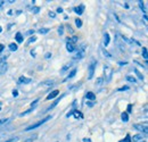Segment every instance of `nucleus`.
<instances>
[{
    "mask_svg": "<svg viewBox=\"0 0 148 142\" xmlns=\"http://www.w3.org/2000/svg\"><path fill=\"white\" fill-rule=\"evenodd\" d=\"M51 118V116H47L46 118H43L42 121H39V122H37V123H34V124L30 125V126H27L26 128H25V131L26 132H29V131H32V130H34V128H37V127H39V126H41L42 124H45L47 121H49Z\"/></svg>",
    "mask_w": 148,
    "mask_h": 142,
    "instance_id": "1",
    "label": "nucleus"
},
{
    "mask_svg": "<svg viewBox=\"0 0 148 142\" xmlns=\"http://www.w3.org/2000/svg\"><path fill=\"white\" fill-rule=\"evenodd\" d=\"M96 66H97V61L92 59L91 60V63H90V65H89V73H88V80H91L93 76V74H95V70H96Z\"/></svg>",
    "mask_w": 148,
    "mask_h": 142,
    "instance_id": "2",
    "label": "nucleus"
},
{
    "mask_svg": "<svg viewBox=\"0 0 148 142\" xmlns=\"http://www.w3.org/2000/svg\"><path fill=\"white\" fill-rule=\"evenodd\" d=\"M104 72H105V76H106V82H110L112 80V75H113V70L108 65L104 66Z\"/></svg>",
    "mask_w": 148,
    "mask_h": 142,
    "instance_id": "3",
    "label": "nucleus"
},
{
    "mask_svg": "<svg viewBox=\"0 0 148 142\" xmlns=\"http://www.w3.org/2000/svg\"><path fill=\"white\" fill-rule=\"evenodd\" d=\"M84 48H86V44H82L81 48L79 49V51L75 53V56H74L75 59H82L84 57V50H86Z\"/></svg>",
    "mask_w": 148,
    "mask_h": 142,
    "instance_id": "4",
    "label": "nucleus"
},
{
    "mask_svg": "<svg viewBox=\"0 0 148 142\" xmlns=\"http://www.w3.org/2000/svg\"><path fill=\"white\" fill-rule=\"evenodd\" d=\"M133 127L137 130V131H140V132H144L145 134L148 133V128H147V125H143V124H134Z\"/></svg>",
    "mask_w": 148,
    "mask_h": 142,
    "instance_id": "5",
    "label": "nucleus"
},
{
    "mask_svg": "<svg viewBox=\"0 0 148 142\" xmlns=\"http://www.w3.org/2000/svg\"><path fill=\"white\" fill-rule=\"evenodd\" d=\"M115 40H116V46L119 47V49H120L122 53H124V51H125V47L123 46V43H122V40H120V39H119V36H115Z\"/></svg>",
    "mask_w": 148,
    "mask_h": 142,
    "instance_id": "6",
    "label": "nucleus"
},
{
    "mask_svg": "<svg viewBox=\"0 0 148 142\" xmlns=\"http://www.w3.org/2000/svg\"><path fill=\"white\" fill-rule=\"evenodd\" d=\"M54 83H55L54 80H47V81H42L40 83V85H42V87H53Z\"/></svg>",
    "mask_w": 148,
    "mask_h": 142,
    "instance_id": "7",
    "label": "nucleus"
},
{
    "mask_svg": "<svg viewBox=\"0 0 148 142\" xmlns=\"http://www.w3.org/2000/svg\"><path fill=\"white\" fill-rule=\"evenodd\" d=\"M83 10H84V6L83 5H80L77 7H74V12L77 14V15H82L83 14Z\"/></svg>",
    "mask_w": 148,
    "mask_h": 142,
    "instance_id": "8",
    "label": "nucleus"
},
{
    "mask_svg": "<svg viewBox=\"0 0 148 142\" xmlns=\"http://www.w3.org/2000/svg\"><path fill=\"white\" fill-rule=\"evenodd\" d=\"M66 49H67V51L69 53H73L74 50H75V46H74L73 43H71L70 41L66 43Z\"/></svg>",
    "mask_w": 148,
    "mask_h": 142,
    "instance_id": "9",
    "label": "nucleus"
},
{
    "mask_svg": "<svg viewBox=\"0 0 148 142\" xmlns=\"http://www.w3.org/2000/svg\"><path fill=\"white\" fill-rule=\"evenodd\" d=\"M18 82H19V83L27 84V83H30V82H31V79H27V77H25V76H19Z\"/></svg>",
    "mask_w": 148,
    "mask_h": 142,
    "instance_id": "10",
    "label": "nucleus"
},
{
    "mask_svg": "<svg viewBox=\"0 0 148 142\" xmlns=\"http://www.w3.org/2000/svg\"><path fill=\"white\" fill-rule=\"evenodd\" d=\"M58 94H59V91H58V90H54V91H53V92H51V93H50V94H49V96L47 97V100L54 99V98H56V97H57Z\"/></svg>",
    "mask_w": 148,
    "mask_h": 142,
    "instance_id": "11",
    "label": "nucleus"
},
{
    "mask_svg": "<svg viewBox=\"0 0 148 142\" xmlns=\"http://www.w3.org/2000/svg\"><path fill=\"white\" fill-rule=\"evenodd\" d=\"M143 138H144V137H143V134H136V135H133V137H132V139H131V140H132L133 142H139L140 140H143Z\"/></svg>",
    "mask_w": 148,
    "mask_h": 142,
    "instance_id": "12",
    "label": "nucleus"
},
{
    "mask_svg": "<svg viewBox=\"0 0 148 142\" xmlns=\"http://www.w3.org/2000/svg\"><path fill=\"white\" fill-rule=\"evenodd\" d=\"M110 44V34L108 33H105L104 34V46L107 47Z\"/></svg>",
    "mask_w": 148,
    "mask_h": 142,
    "instance_id": "13",
    "label": "nucleus"
},
{
    "mask_svg": "<svg viewBox=\"0 0 148 142\" xmlns=\"http://www.w3.org/2000/svg\"><path fill=\"white\" fill-rule=\"evenodd\" d=\"M86 97H87V99H88V100H95V99H96V96H95V93H93V92H87Z\"/></svg>",
    "mask_w": 148,
    "mask_h": 142,
    "instance_id": "14",
    "label": "nucleus"
},
{
    "mask_svg": "<svg viewBox=\"0 0 148 142\" xmlns=\"http://www.w3.org/2000/svg\"><path fill=\"white\" fill-rule=\"evenodd\" d=\"M15 40H16L18 43H22V42H23V36H22V33H21V32H17V33H16Z\"/></svg>",
    "mask_w": 148,
    "mask_h": 142,
    "instance_id": "15",
    "label": "nucleus"
},
{
    "mask_svg": "<svg viewBox=\"0 0 148 142\" xmlns=\"http://www.w3.org/2000/svg\"><path fill=\"white\" fill-rule=\"evenodd\" d=\"M8 48H9V50H10V51H16V50L18 49V47H17V44H16V43H10V44L8 46Z\"/></svg>",
    "mask_w": 148,
    "mask_h": 142,
    "instance_id": "16",
    "label": "nucleus"
},
{
    "mask_svg": "<svg viewBox=\"0 0 148 142\" xmlns=\"http://www.w3.org/2000/svg\"><path fill=\"white\" fill-rule=\"evenodd\" d=\"M103 83H104V77H101V76H100V77H98V79H97V81H96V85H97V87H101V85H103Z\"/></svg>",
    "mask_w": 148,
    "mask_h": 142,
    "instance_id": "17",
    "label": "nucleus"
},
{
    "mask_svg": "<svg viewBox=\"0 0 148 142\" xmlns=\"http://www.w3.org/2000/svg\"><path fill=\"white\" fill-rule=\"evenodd\" d=\"M121 118H122V121L125 123V122H128L129 121V115H128V113H123L122 115H121Z\"/></svg>",
    "mask_w": 148,
    "mask_h": 142,
    "instance_id": "18",
    "label": "nucleus"
},
{
    "mask_svg": "<svg viewBox=\"0 0 148 142\" xmlns=\"http://www.w3.org/2000/svg\"><path fill=\"white\" fill-rule=\"evenodd\" d=\"M7 68H8L7 63H6V64H3V65H1V66H0V75H1V74H3L5 72L7 71Z\"/></svg>",
    "mask_w": 148,
    "mask_h": 142,
    "instance_id": "19",
    "label": "nucleus"
},
{
    "mask_svg": "<svg viewBox=\"0 0 148 142\" xmlns=\"http://www.w3.org/2000/svg\"><path fill=\"white\" fill-rule=\"evenodd\" d=\"M71 66H72V64H71V63H69V64H65V65H64V67L60 70V73H64V72H66L67 70H69V68H70V67H71Z\"/></svg>",
    "mask_w": 148,
    "mask_h": 142,
    "instance_id": "20",
    "label": "nucleus"
},
{
    "mask_svg": "<svg viewBox=\"0 0 148 142\" xmlns=\"http://www.w3.org/2000/svg\"><path fill=\"white\" fill-rule=\"evenodd\" d=\"M72 114L74 115V117H75V118H82V117H83V116H82V114H81L79 110H75V111L72 113Z\"/></svg>",
    "mask_w": 148,
    "mask_h": 142,
    "instance_id": "21",
    "label": "nucleus"
},
{
    "mask_svg": "<svg viewBox=\"0 0 148 142\" xmlns=\"http://www.w3.org/2000/svg\"><path fill=\"white\" fill-rule=\"evenodd\" d=\"M63 97H64V94H63V96H60V97H59V98H57V100H56L55 102H54V104H53V105H51V106L49 107V108H48V110H50V109H51V108H54V107L56 106V105H57V104H58V102H59V101H60V99H62V98H63Z\"/></svg>",
    "mask_w": 148,
    "mask_h": 142,
    "instance_id": "22",
    "label": "nucleus"
},
{
    "mask_svg": "<svg viewBox=\"0 0 148 142\" xmlns=\"http://www.w3.org/2000/svg\"><path fill=\"white\" fill-rule=\"evenodd\" d=\"M75 74H76V68H74L71 71V73L69 74V76H67V79H73L74 76H75Z\"/></svg>",
    "mask_w": 148,
    "mask_h": 142,
    "instance_id": "23",
    "label": "nucleus"
},
{
    "mask_svg": "<svg viewBox=\"0 0 148 142\" xmlns=\"http://www.w3.org/2000/svg\"><path fill=\"white\" fill-rule=\"evenodd\" d=\"M6 60H7V56H1L0 57V66L6 64Z\"/></svg>",
    "mask_w": 148,
    "mask_h": 142,
    "instance_id": "24",
    "label": "nucleus"
},
{
    "mask_svg": "<svg viewBox=\"0 0 148 142\" xmlns=\"http://www.w3.org/2000/svg\"><path fill=\"white\" fill-rule=\"evenodd\" d=\"M143 57H144V58H145V59H146V60H147V59H148L147 48H145V47H144V48H143Z\"/></svg>",
    "mask_w": 148,
    "mask_h": 142,
    "instance_id": "25",
    "label": "nucleus"
},
{
    "mask_svg": "<svg viewBox=\"0 0 148 142\" xmlns=\"http://www.w3.org/2000/svg\"><path fill=\"white\" fill-rule=\"evenodd\" d=\"M134 73H136V74H137V76H138V77H139V79H140V80H144V75H143V74H141V73H140V72L138 71V70H137V68H134Z\"/></svg>",
    "mask_w": 148,
    "mask_h": 142,
    "instance_id": "26",
    "label": "nucleus"
},
{
    "mask_svg": "<svg viewBox=\"0 0 148 142\" xmlns=\"http://www.w3.org/2000/svg\"><path fill=\"white\" fill-rule=\"evenodd\" d=\"M101 51H103V53H104V56L105 57H107V58H112V55L107 50H105V49H101Z\"/></svg>",
    "mask_w": 148,
    "mask_h": 142,
    "instance_id": "27",
    "label": "nucleus"
},
{
    "mask_svg": "<svg viewBox=\"0 0 148 142\" xmlns=\"http://www.w3.org/2000/svg\"><path fill=\"white\" fill-rule=\"evenodd\" d=\"M139 7H140V8L143 9V12L146 14V12H147V10H146V8H145V5H144V2H143V1H139Z\"/></svg>",
    "mask_w": 148,
    "mask_h": 142,
    "instance_id": "28",
    "label": "nucleus"
},
{
    "mask_svg": "<svg viewBox=\"0 0 148 142\" xmlns=\"http://www.w3.org/2000/svg\"><path fill=\"white\" fill-rule=\"evenodd\" d=\"M75 24H76V26L80 29V27L82 26V20H81V19H79V18H76V19H75Z\"/></svg>",
    "mask_w": 148,
    "mask_h": 142,
    "instance_id": "29",
    "label": "nucleus"
},
{
    "mask_svg": "<svg viewBox=\"0 0 148 142\" xmlns=\"http://www.w3.org/2000/svg\"><path fill=\"white\" fill-rule=\"evenodd\" d=\"M127 81L132 82V83H136V79H134L133 76H130V75H128V76H127Z\"/></svg>",
    "mask_w": 148,
    "mask_h": 142,
    "instance_id": "30",
    "label": "nucleus"
},
{
    "mask_svg": "<svg viewBox=\"0 0 148 142\" xmlns=\"http://www.w3.org/2000/svg\"><path fill=\"white\" fill-rule=\"evenodd\" d=\"M39 32H40L41 34H47V33L49 32V29H40Z\"/></svg>",
    "mask_w": 148,
    "mask_h": 142,
    "instance_id": "31",
    "label": "nucleus"
},
{
    "mask_svg": "<svg viewBox=\"0 0 148 142\" xmlns=\"http://www.w3.org/2000/svg\"><path fill=\"white\" fill-rule=\"evenodd\" d=\"M37 134H34V135H33V137H31V138H29V139H27V140H25V141L24 142H33L34 141V139H37Z\"/></svg>",
    "mask_w": 148,
    "mask_h": 142,
    "instance_id": "32",
    "label": "nucleus"
},
{
    "mask_svg": "<svg viewBox=\"0 0 148 142\" xmlns=\"http://www.w3.org/2000/svg\"><path fill=\"white\" fill-rule=\"evenodd\" d=\"M63 33H64V26L62 25V26L58 27V34L59 36H63Z\"/></svg>",
    "mask_w": 148,
    "mask_h": 142,
    "instance_id": "33",
    "label": "nucleus"
},
{
    "mask_svg": "<svg viewBox=\"0 0 148 142\" xmlns=\"http://www.w3.org/2000/svg\"><path fill=\"white\" fill-rule=\"evenodd\" d=\"M36 41H37V36H32V38L29 39V43H33V42H36Z\"/></svg>",
    "mask_w": 148,
    "mask_h": 142,
    "instance_id": "34",
    "label": "nucleus"
},
{
    "mask_svg": "<svg viewBox=\"0 0 148 142\" xmlns=\"http://www.w3.org/2000/svg\"><path fill=\"white\" fill-rule=\"evenodd\" d=\"M32 12H33V14H38L40 12V8L39 7H33L32 8Z\"/></svg>",
    "mask_w": 148,
    "mask_h": 142,
    "instance_id": "35",
    "label": "nucleus"
},
{
    "mask_svg": "<svg viewBox=\"0 0 148 142\" xmlns=\"http://www.w3.org/2000/svg\"><path fill=\"white\" fill-rule=\"evenodd\" d=\"M32 110H33V108H30L29 110H26V111H24V113H22V114H21L19 116H24V115H26V114H29V113H31Z\"/></svg>",
    "mask_w": 148,
    "mask_h": 142,
    "instance_id": "36",
    "label": "nucleus"
},
{
    "mask_svg": "<svg viewBox=\"0 0 148 142\" xmlns=\"http://www.w3.org/2000/svg\"><path fill=\"white\" fill-rule=\"evenodd\" d=\"M18 141V138H12V139H9V140H7V141L5 142H16Z\"/></svg>",
    "mask_w": 148,
    "mask_h": 142,
    "instance_id": "37",
    "label": "nucleus"
},
{
    "mask_svg": "<svg viewBox=\"0 0 148 142\" xmlns=\"http://www.w3.org/2000/svg\"><path fill=\"white\" fill-rule=\"evenodd\" d=\"M49 17H51V18H55L56 17V13H54V12H49Z\"/></svg>",
    "mask_w": 148,
    "mask_h": 142,
    "instance_id": "38",
    "label": "nucleus"
},
{
    "mask_svg": "<svg viewBox=\"0 0 148 142\" xmlns=\"http://www.w3.org/2000/svg\"><path fill=\"white\" fill-rule=\"evenodd\" d=\"M6 122H8V118H2V119H0V125L5 124Z\"/></svg>",
    "mask_w": 148,
    "mask_h": 142,
    "instance_id": "39",
    "label": "nucleus"
},
{
    "mask_svg": "<svg viewBox=\"0 0 148 142\" xmlns=\"http://www.w3.org/2000/svg\"><path fill=\"white\" fill-rule=\"evenodd\" d=\"M13 96L16 98V97L18 96V91H17V90H14V91H13Z\"/></svg>",
    "mask_w": 148,
    "mask_h": 142,
    "instance_id": "40",
    "label": "nucleus"
},
{
    "mask_svg": "<svg viewBox=\"0 0 148 142\" xmlns=\"http://www.w3.org/2000/svg\"><path fill=\"white\" fill-rule=\"evenodd\" d=\"M50 57H51V53H46V56H45V58H47V59H49Z\"/></svg>",
    "mask_w": 148,
    "mask_h": 142,
    "instance_id": "41",
    "label": "nucleus"
},
{
    "mask_svg": "<svg viewBox=\"0 0 148 142\" xmlns=\"http://www.w3.org/2000/svg\"><path fill=\"white\" fill-rule=\"evenodd\" d=\"M124 142H131V140H130V135H129V134L127 135V138H125V140H124Z\"/></svg>",
    "mask_w": 148,
    "mask_h": 142,
    "instance_id": "42",
    "label": "nucleus"
},
{
    "mask_svg": "<svg viewBox=\"0 0 148 142\" xmlns=\"http://www.w3.org/2000/svg\"><path fill=\"white\" fill-rule=\"evenodd\" d=\"M128 89H129V87H123V88L119 89V91H124V90H128Z\"/></svg>",
    "mask_w": 148,
    "mask_h": 142,
    "instance_id": "43",
    "label": "nucleus"
},
{
    "mask_svg": "<svg viewBox=\"0 0 148 142\" xmlns=\"http://www.w3.org/2000/svg\"><path fill=\"white\" fill-rule=\"evenodd\" d=\"M57 13H63V8L58 7V8H57Z\"/></svg>",
    "mask_w": 148,
    "mask_h": 142,
    "instance_id": "44",
    "label": "nucleus"
},
{
    "mask_svg": "<svg viewBox=\"0 0 148 142\" xmlns=\"http://www.w3.org/2000/svg\"><path fill=\"white\" fill-rule=\"evenodd\" d=\"M3 44H0V53H2V50H3Z\"/></svg>",
    "mask_w": 148,
    "mask_h": 142,
    "instance_id": "45",
    "label": "nucleus"
},
{
    "mask_svg": "<svg viewBox=\"0 0 148 142\" xmlns=\"http://www.w3.org/2000/svg\"><path fill=\"white\" fill-rule=\"evenodd\" d=\"M83 142H91L90 139H83Z\"/></svg>",
    "mask_w": 148,
    "mask_h": 142,
    "instance_id": "46",
    "label": "nucleus"
},
{
    "mask_svg": "<svg viewBox=\"0 0 148 142\" xmlns=\"http://www.w3.org/2000/svg\"><path fill=\"white\" fill-rule=\"evenodd\" d=\"M131 108H132V106H131V105H129V106H128V111H131Z\"/></svg>",
    "mask_w": 148,
    "mask_h": 142,
    "instance_id": "47",
    "label": "nucleus"
},
{
    "mask_svg": "<svg viewBox=\"0 0 148 142\" xmlns=\"http://www.w3.org/2000/svg\"><path fill=\"white\" fill-rule=\"evenodd\" d=\"M144 19H145V22H147V15H146V14L144 15Z\"/></svg>",
    "mask_w": 148,
    "mask_h": 142,
    "instance_id": "48",
    "label": "nucleus"
},
{
    "mask_svg": "<svg viewBox=\"0 0 148 142\" xmlns=\"http://www.w3.org/2000/svg\"><path fill=\"white\" fill-rule=\"evenodd\" d=\"M27 33H29V34H32V33H34V31H32V30H30V31H29Z\"/></svg>",
    "mask_w": 148,
    "mask_h": 142,
    "instance_id": "49",
    "label": "nucleus"
},
{
    "mask_svg": "<svg viewBox=\"0 0 148 142\" xmlns=\"http://www.w3.org/2000/svg\"><path fill=\"white\" fill-rule=\"evenodd\" d=\"M88 105H89V107H92L93 106V104H92V102H90V101L88 102Z\"/></svg>",
    "mask_w": 148,
    "mask_h": 142,
    "instance_id": "50",
    "label": "nucleus"
},
{
    "mask_svg": "<svg viewBox=\"0 0 148 142\" xmlns=\"http://www.w3.org/2000/svg\"><path fill=\"white\" fill-rule=\"evenodd\" d=\"M3 3H6V2H5V1H0V7H1Z\"/></svg>",
    "mask_w": 148,
    "mask_h": 142,
    "instance_id": "51",
    "label": "nucleus"
},
{
    "mask_svg": "<svg viewBox=\"0 0 148 142\" xmlns=\"http://www.w3.org/2000/svg\"><path fill=\"white\" fill-rule=\"evenodd\" d=\"M31 55H32V56L34 57V56H36V53H34V51H31Z\"/></svg>",
    "mask_w": 148,
    "mask_h": 142,
    "instance_id": "52",
    "label": "nucleus"
},
{
    "mask_svg": "<svg viewBox=\"0 0 148 142\" xmlns=\"http://www.w3.org/2000/svg\"><path fill=\"white\" fill-rule=\"evenodd\" d=\"M1 32H2V27L0 26V33H1Z\"/></svg>",
    "mask_w": 148,
    "mask_h": 142,
    "instance_id": "53",
    "label": "nucleus"
},
{
    "mask_svg": "<svg viewBox=\"0 0 148 142\" xmlns=\"http://www.w3.org/2000/svg\"><path fill=\"white\" fill-rule=\"evenodd\" d=\"M0 110H1V102H0Z\"/></svg>",
    "mask_w": 148,
    "mask_h": 142,
    "instance_id": "54",
    "label": "nucleus"
},
{
    "mask_svg": "<svg viewBox=\"0 0 148 142\" xmlns=\"http://www.w3.org/2000/svg\"><path fill=\"white\" fill-rule=\"evenodd\" d=\"M120 142H124V140H121V141H120Z\"/></svg>",
    "mask_w": 148,
    "mask_h": 142,
    "instance_id": "55",
    "label": "nucleus"
}]
</instances>
